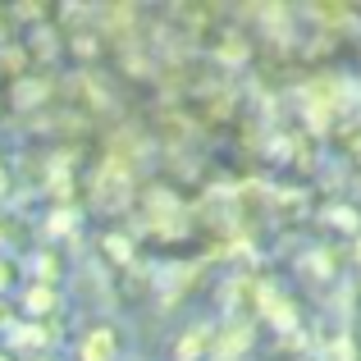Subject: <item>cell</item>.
<instances>
[{"instance_id":"2","label":"cell","mask_w":361,"mask_h":361,"mask_svg":"<svg viewBox=\"0 0 361 361\" xmlns=\"http://www.w3.org/2000/svg\"><path fill=\"white\" fill-rule=\"evenodd\" d=\"M243 343H247V325H238V329H229V334H224V343H220V357H233V353H238Z\"/></svg>"},{"instance_id":"4","label":"cell","mask_w":361,"mask_h":361,"mask_svg":"<svg viewBox=\"0 0 361 361\" xmlns=\"http://www.w3.org/2000/svg\"><path fill=\"white\" fill-rule=\"evenodd\" d=\"M197 348H202V334H192V338L183 343V361H192V357H197Z\"/></svg>"},{"instance_id":"5","label":"cell","mask_w":361,"mask_h":361,"mask_svg":"<svg viewBox=\"0 0 361 361\" xmlns=\"http://www.w3.org/2000/svg\"><path fill=\"white\" fill-rule=\"evenodd\" d=\"M5 274H9V270H5V265H0V283H9V279H5Z\"/></svg>"},{"instance_id":"1","label":"cell","mask_w":361,"mask_h":361,"mask_svg":"<svg viewBox=\"0 0 361 361\" xmlns=\"http://www.w3.org/2000/svg\"><path fill=\"white\" fill-rule=\"evenodd\" d=\"M110 348H115L110 334H92L87 348H82V361H110Z\"/></svg>"},{"instance_id":"3","label":"cell","mask_w":361,"mask_h":361,"mask_svg":"<svg viewBox=\"0 0 361 361\" xmlns=\"http://www.w3.org/2000/svg\"><path fill=\"white\" fill-rule=\"evenodd\" d=\"M27 307H32V311H46V307H51V293H46V288L27 293Z\"/></svg>"}]
</instances>
